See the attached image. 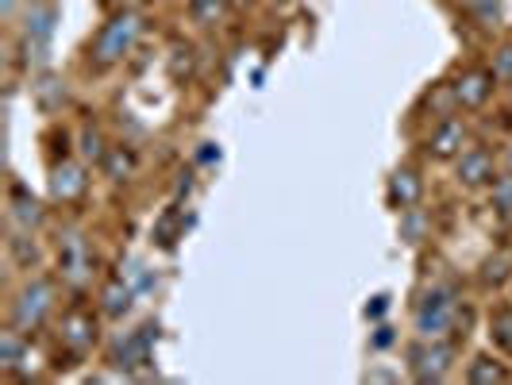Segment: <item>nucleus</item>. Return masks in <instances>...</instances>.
<instances>
[{
    "instance_id": "473e14b6",
    "label": "nucleus",
    "mask_w": 512,
    "mask_h": 385,
    "mask_svg": "<svg viewBox=\"0 0 512 385\" xmlns=\"http://www.w3.org/2000/svg\"><path fill=\"white\" fill-rule=\"evenodd\" d=\"M509 89H512V81H509Z\"/></svg>"
},
{
    "instance_id": "6ab92c4d",
    "label": "nucleus",
    "mask_w": 512,
    "mask_h": 385,
    "mask_svg": "<svg viewBox=\"0 0 512 385\" xmlns=\"http://www.w3.org/2000/svg\"><path fill=\"white\" fill-rule=\"evenodd\" d=\"M462 12L478 27H497L501 24V0H459Z\"/></svg>"
},
{
    "instance_id": "f257e3e1",
    "label": "nucleus",
    "mask_w": 512,
    "mask_h": 385,
    "mask_svg": "<svg viewBox=\"0 0 512 385\" xmlns=\"http://www.w3.org/2000/svg\"><path fill=\"white\" fill-rule=\"evenodd\" d=\"M412 328L420 339H447L459 328V293L455 285H432L412 312Z\"/></svg>"
},
{
    "instance_id": "f3484780",
    "label": "nucleus",
    "mask_w": 512,
    "mask_h": 385,
    "mask_svg": "<svg viewBox=\"0 0 512 385\" xmlns=\"http://www.w3.org/2000/svg\"><path fill=\"white\" fill-rule=\"evenodd\" d=\"M428 228H432V224H428V216H424V212H420L416 205L401 212V228H397V231H401V239H405L409 247L424 243V239H428Z\"/></svg>"
},
{
    "instance_id": "39448f33",
    "label": "nucleus",
    "mask_w": 512,
    "mask_h": 385,
    "mask_svg": "<svg viewBox=\"0 0 512 385\" xmlns=\"http://www.w3.org/2000/svg\"><path fill=\"white\" fill-rule=\"evenodd\" d=\"M51 308H54V285L51 282L24 285L20 297H16V305H12V328H20V332L39 328V324L51 316Z\"/></svg>"
},
{
    "instance_id": "f03ea898",
    "label": "nucleus",
    "mask_w": 512,
    "mask_h": 385,
    "mask_svg": "<svg viewBox=\"0 0 512 385\" xmlns=\"http://www.w3.org/2000/svg\"><path fill=\"white\" fill-rule=\"evenodd\" d=\"M139 35H143V20H139V12H116L108 24L101 27V35H97V43H93V62L108 70V66H120L131 51H135V43H139Z\"/></svg>"
},
{
    "instance_id": "9b49d317",
    "label": "nucleus",
    "mask_w": 512,
    "mask_h": 385,
    "mask_svg": "<svg viewBox=\"0 0 512 385\" xmlns=\"http://www.w3.org/2000/svg\"><path fill=\"white\" fill-rule=\"evenodd\" d=\"M62 274L70 285H85V278H89V247L81 235L62 239Z\"/></svg>"
},
{
    "instance_id": "20e7f679",
    "label": "nucleus",
    "mask_w": 512,
    "mask_h": 385,
    "mask_svg": "<svg viewBox=\"0 0 512 385\" xmlns=\"http://www.w3.org/2000/svg\"><path fill=\"white\" fill-rule=\"evenodd\" d=\"M451 366H455V351L447 339H420L409 347V370L416 382H443L451 374Z\"/></svg>"
},
{
    "instance_id": "aec40b11",
    "label": "nucleus",
    "mask_w": 512,
    "mask_h": 385,
    "mask_svg": "<svg viewBox=\"0 0 512 385\" xmlns=\"http://www.w3.org/2000/svg\"><path fill=\"white\" fill-rule=\"evenodd\" d=\"M228 12V0H189V16L197 27H216Z\"/></svg>"
},
{
    "instance_id": "6e6552de",
    "label": "nucleus",
    "mask_w": 512,
    "mask_h": 385,
    "mask_svg": "<svg viewBox=\"0 0 512 385\" xmlns=\"http://www.w3.org/2000/svg\"><path fill=\"white\" fill-rule=\"evenodd\" d=\"M455 174H459V185H466V189H482V185H493V181H497V162H493V154L482 151V147H470V151L459 154Z\"/></svg>"
},
{
    "instance_id": "7c9ffc66",
    "label": "nucleus",
    "mask_w": 512,
    "mask_h": 385,
    "mask_svg": "<svg viewBox=\"0 0 512 385\" xmlns=\"http://www.w3.org/2000/svg\"><path fill=\"white\" fill-rule=\"evenodd\" d=\"M501 162H505V170H512V143L505 147V154H501Z\"/></svg>"
},
{
    "instance_id": "c85d7f7f",
    "label": "nucleus",
    "mask_w": 512,
    "mask_h": 385,
    "mask_svg": "<svg viewBox=\"0 0 512 385\" xmlns=\"http://www.w3.org/2000/svg\"><path fill=\"white\" fill-rule=\"evenodd\" d=\"M393 328L389 324H378V332H374V351H385V347H393Z\"/></svg>"
},
{
    "instance_id": "a878e982",
    "label": "nucleus",
    "mask_w": 512,
    "mask_h": 385,
    "mask_svg": "<svg viewBox=\"0 0 512 385\" xmlns=\"http://www.w3.org/2000/svg\"><path fill=\"white\" fill-rule=\"evenodd\" d=\"M101 166H104V174H108V178L120 181L124 174H131V154L116 147V151H108V158H104Z\"/></svg>"
},
{
    "instance_id": "4be33fe9",
    "label": "nucleus",
    "mask_w": 512,
    "mask_h": 385,
    "mask_svg": "<svg viewBox=\"0 0 512 385\" xmlns=\"http://www.w3.org/2000/svg\"><path fill=\"white\" fill-rule=\"evenodd\" d=\"M20 355H24V332H20V328L0 332V366L12 370V366L20 362Z\"/></svg>"
},
{
    "instance_id": "72a5a7b5",
    "label": "nucleus",
    "mask_w": 512,
    "mask_h": 385,
    "mask_svg": "<svg viewBox=\"0 0 512 385\" xmlns=\"http://www.w3.org/2000/svg\"><path fill=\"white\" fill-rule=\"evenodd\" d=\"M509 258H512V251H509Z\"/></svg>"
},
{
    "instance_id": "f8f14e48",
    "label": "nucleus",
    "mask_w": 512,
    "mask_h": 385,
    "mask_svg": "<svg viewBox=\"0 0 512 385\" xmlns=\"http://www.w3.org/2000/svg\"><path fill=\"white\" fill-rule=\"evenodd\" d=\"M85 185H89L85 166H77V162H62V166H54V174H51L54 201H74V197L85 193Z\"/></svg>"
},
{
    "instance_id": "5701e85b",
    "label": "nucleus",
    "mask_w": 512,
    "mask_h": 385,
    "mask_svg": "<svg viewBox=\"0 0 512 385\" xmlns=\"http://www.w3.org/2000/svg\"><path fill=\"white\" fill-rule=\"evenodd\" d=\"M489 335H493V343L497 347H505L512 355V308H497L493 312V320H489Z\"/></svg>"
},
{
    "instance_id": "1a4fd4ad",
    "label": "nucleus",
    "mask_w": 512,
    "mask_h": 385,
    "mask_svg": "<svg viewBox=\"0 0 512 385\" xmlns=\"http://www.w3.org/2000/svg\"><path fill=\"white\" fill-rule=\"evenodd\" d=\"M420 193H424V181H420V174H416L412 166L393 170V178L385 185V201H389V208H397V212H405V208L416 205Z\"/></svg>"
},
{
    "instance_id": "bb28decb",
    "label": "nucleus",
    "mask_w": 512,
    "mask_h": 385,
    "mask_svg": "<svg viewBox=\"0 0 512 385\" xmlns=\"http://www.w3.org/2000/svg\"><path fill=\"white\" fill-rule=\"evenodd\" d=\"M509 266H512V258H489L486 266H482V282H486V285H505V278H509Z\"/></svg>"
},
{
    "instance_id": "7ed1b4c3",
    "label": "nucleus",
    "mask_w": 512,
    "mask_h": 385,
    "mask_svg": "<svg viewBox=\"0 0 512 385\" xmlns=\"http://www.w3.org/2000/svg\"><path fill=\"white\" fill-rule=\"evenodd\" d=\"M54 27H58V4L43 0V4H31L24 20V62L31 70H47L51 66V39Z\"/></svg>"
},
{
    "instance_id": "4468645a",
    "label": "nucleus",
    "mask_w": 512,
    "mask_h": 385,
    "mask_svg": "<svg viewBox=\"0 0 512 385\" xmlns=\"http://www.w3.org/2000/svg\"><path fill=\"white\" fill-rule=\"evenodd\" d=\"M43 216H47V212H43V201H35L24 185H16V189H12V220H16L20 228L31 231L43 224Z\"/></svg>"
},
{
    "instance_id": "2eb2a0df",
    "label": "nucleus",
    "mask_w": 512,
    "mask_h": 385,
    "mask_svg": "<svg viewBox=\"0 0 512 385\" xmlns=\"http://www.w3.org/2000/svg\"><path fill=\"white\" fill-rule=\"evenodd\" d=\"M466 382L474 385H493V382H509V370L493 355H478V359L466 366Z\"/></svg>"
},
{
    "instance_id": "393cba45",
    "label": "nucleus",
    "mask_w": 512,
    "mask_h": 385,
    "mask_svg": "<svg viewBox=\"0 0 512 385\" xmlns=\"http://www.w3.org/2000/svg\"><path fill=\"white\" fill-rule=\"evenodd\" d=\"M493 208H497L501 216H512V170L505 178L493 181Z\"/></svg>"
},
{
    "instance_id": "dca6fc26",
    "label": "nucleus",
    "mask_w": 512,
    "mask_h": 385,
    "mask_svg": "<svg viewBox=\"0 0 512 385\" xmlns=\"http://www.w3.org/2000/svg\"><path fill=\"white\" fill-rule=\"evenodd\" d=\"M35 101H39V108H43V112H58V108L66 104V81L43 74V77H39V85H35Z\"/></svg>"
},
{
    "instance_id": "c756f323",
    "label": "nucleus",
    "mask_w": 512,
    "mask_h": 385,
    "mask_svg": "<svg viewBox=\"0 0 512 385\" xmlns=\"http://www.w3.org/2000/svg\"><path fill=\"white\" fill-rule=\"evenodd\" d=\"M385 308H389V297L378 293V297H374V305H366V316H370V320H378V316H385Z\"/></svg>"
},
{
    "instance_id": "cd10ccee",
    "label": "nucleus",
    "mask_w": 512,
    "mask_h": 385,
    "mask_svg": "<svg viewBox=\"0 0 512 385\" xmlns=\"http://www.w3.org/2000/svg\"><path fill=\"white\" fill-rule=\"evenodd\" d=\"M81 143H85L81 154H85L89 162H104V158H108V147H104L101 131H85V135H81Z\"/></svg>"
},
{
    "instance_id": "a211bd4d",
    "label": "nucleus",
    "mask_w": 512,
    "mask_h": 385,
    "mask_svg": "<svg viewBox=\"0 0 512 385\" xmlns=\"http://www.w3.org/2000/svg\"><path fill=\"white\" fill-rule=\"evenodd\" d=\"M131 297H135V289H131V282H112L108 289L101 293V308L104 316H124L131 308Z\"/></svg>"
},
{
    "instance_id": "9d476101",
    "label": "nucleus",
    "mask_w": 512,
    "mask_h": 385,
    "mask_svg": "<svg viewBox=\"0 0 512 385\" xmlns=\"http://www.w3.org/2000/svg\"><path fill=\"white\" fill-rule=\"evenodd\" d=\"M462 151H466V124L447 116V120L432 131V139H428V154H436V158H459Z\"/></svg>"
},
{
    "instance_id": "423d86ee",
    "label": "nucleus",
    "mask_w": 512,
    "mask_h": 385,
    "mask_svg": "<svg viewBox=\"0 0 512 385\" xmlns=\"http://www.w3.org/2000/svg\"><path fill=\"white\" fill-rule=\"evenodd\" d=\"M158 335V328L154 324H143L139 332H128L124 339H116V347H112V362L124 370V374H131L135 366H147L151 362V339Z\"/></svg>"
},
{
    "instance_id": "2f4dec72",
    "label": "nucleus",
    "mask_w": 512,
    "mask_h": 385,
    "mask_svg": "<svg viewBox=\"0 0 512 385\" xmlns=\"http://www.w3.org/2000/svg\"><path fill=\"white\" fill-rule=\"evenodd\" d=\"M27 4H43V0H27Z\"/></svg>"
},
{
    "instance_id": "ddd939ff",
    "label": "nucleus",
    "mask_w": 512,
    "mask_h": 385,
    "mask_svg": "<svg viewBox=\"0 0 512 385\" xmlns=\"http://www.w3.org/2000/svg\"><path fill=\"white\" fill-rule=\"evenodd\" d=\"M62 339H66V347H74V351H89V347H93V339H97V324H93V316H85V312H70V316H66V324H62Z\"/></svg>"
},
{
    "instance_id": "412c9836",
    "label": "nucleus",
    "mask_w": 512,
    "mask_h": 385,
    "mask_svg": "<svg viewBox=\"0 0 512 385\" xmlns=\"http://www.w3.org/2000/svg\"><path fill=\"white\" fill-rule=\"evenodd\" d=\"M8 251H12V258L20 262V266H35L39 262V243L31 239V231H16L12 239H8Z\"/></svg>"
},
{
    "instance_id": "b1692460",
    "label": "nucleus",
    "mask_w": 512,
    "mask_h": 385,
    "mask_svg": "<svg viewBox=\"0 0 512 385\" xmlns=\"http://www.w3.org/2000/svg\"><path fill=\"white\" fill-rule=\"evenodd\" d=\"M489 74L497 77L501 85H509L512 81V43H505V47H497V51H493V66H489Z\"/></svg>"
},
{
    "instance_id": "0eeeda50",
    "label": "nucleus",
    "mask_w": 512,
    "mask_h": 385,
    "mask_svg": "<svg viewBox=\"0 0 512 385\" xmlns=\"http://www.w3.org/2000/svg\"><path fill=\"white\" fill-rule=\"evenodd\" d=\"M493 81L497 77L489 74V70H462L455 77V85H451V101L466 108V112H474V108H482L493 97Z\"/></svg>"
}]
</instances>
